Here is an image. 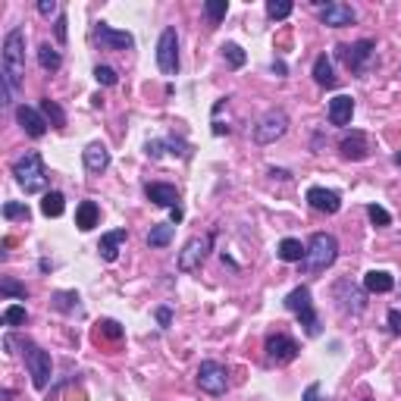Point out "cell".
Listing matches in <instances>:
<instances>
[{"label":"cell","mask_w":401,"mask_h":401,"mask_svg":"<svg viewBox=\"0 0 401 401\" xmlns=\"http://www.w3.org/2000/svg\"><path fill=\"white\" fill-rule=\"evenodd\" d=\"M26 78V28L13 26L4 38V57H0V104L10 107L16 91Z\"/></svg>","instance_id":"6da1fadb"},{"label":"cell","mask_w":401,"mask_h":401,"mask_svg":"<svg viewBox=\"0 0 401 401\" xmlns=\"http://www.w3.org/2000/svg\"><path fill=\"white\" fill-rule=\"evenodd\" d=\"M13 179L26 194H47L51 176H47L44 157L38 151H26L22 157H16L13 160Z\"/></svg>","instance_id":"7a4b0ae2"},{"label":"cell","mask_w":401,"mask_h":401,"mask_svg":"<svg viewBox=\"0 0 401 401\" xmlns=\"http://www.w3.org/2000/svg\"><path fill=\"white\" fill-rule=\"evenodd\" d=\"M339 257V239L329 232H313L311 241H308V254L301 261V270L304 273H323L335 264Z\"/></svg>","instance_id":"3957f363"},{"label":"cell","mask_w":401,"mask_h":401,"mask_svg":"<svg viewBox=\"0 0 401 401\" xmlns=\"http://www.w3.org/2000/svg\"><path fill=\"white\" fill-rule=\"evenodd\" d=\"M286 308L298 317V323L304 326V333H308L311 339H317V335L323 333V326H320L317 311H313V298H311V288H308V286H298V288H292V292L286 295Z\"/></svg>","instance_id":"277c9868"},{"label":"cell","mask_w":401,"mask_h":401,"mask_svg":"<svg viewBox=\"0 0 401 401\" xmlns=\"http://www.w3.org/2000/svg\"><path fill=\"white\" fill-rule=\"evenodd\" d=\"M335 53H339V60L345 63V69L355 75H367L376 60V41L373 38H360L355 44H339L335 47Z\"/></svg>","instance_id":"5b68a950"},{"label":"cell","mask_w":401,"mask_h":401,"mask_svg":"<svg viewBox=\"0 0 401 401\" xmlns=\"http://www.w3.org/2000/svg\"><path fill=\"white\" fill-rule=\"evenodd\" d=\"M22 355H26V367H28V376H31V386H35L38 392H44L47 382H51V373H53L51 351H44L41 345H35L31 339H22Z\"/></svg>","instance_id":"8992f818"},{"label":"cell","mask_w":401,"mask_h":401,"mask_svg":"<svg viewBox=\"0 0 401 401\" xmlns=\"http://www.w3.org/2000/svg\"><path fill=\"white\" fill-rule=\"evenodd\" d=\"M288 132V113L282 107H273L254 125V145H273Z\"/></svg>","instance_id":"52a82bcc"},{"label":"cell","mask_w":401,"mask_h":401,"mask_svg":"<svg viewBox=\"0 0 401 401\" xmlns=\"http://www.w3.org/2000/svg\"><path fill=\"white\" fill-rule=\"evenodd\" d=\"M214 232H204V235H194V239L185 241V248L179 251V270L182 273H192L198 270V266L207 261V254L214 251Z\"/></svg>","instance_id":"ba28073f"},{"label":"cell","mask_w":401,"mask_h":401,"mask_svg":"<svg viewBox=\"0 0 401 401\" xmlns=\"http://www.w3.org/2000/svg\"><path fill=\"white\" fill-rule=\"evenodd\" d=\"M157 69H160L163 75L179 73V35L172 26L160 31V41H157Z\"/></svg>","instance_id":"9c48e42d"},{"label":"cell","mask_w":401,"mask_h":401,"mask_svg":"<svg viewBox=\"0 0 401 401\" xmlns=\"http://www.w3.org/2000/svg\"><path fill=\"white\" fill-rule=\"evenodd\" d=\"M264 351H266V364H276V367H286V364H292V360L298 358V342L292 339V335H286V333H273V335H266V342H264Z\"/></svg>","instance_id":"30bf717a"},{"label":"cell","mask_w":401,"mask_h":401,"mask_svg":"<svg viewBox=\"0 0 401 401\" xmlns=\"http://www.w3.org/2000/svg\"><path fill=\"white\" fill-rule=\"evenodd\" d=\"M198 386L201 392H207V395H226V389H229V373H226V367L219 364V360H201L198 367Z\"/></svg>","instance_id":"8fae6325"},{"label":"cell","mask_w":401,"mask_h":401,"mask_svg":"<svg viewBox=\"0 0 401 401\" xmlns=\"http://www.w3.org/2000/svg\"><path fill=\"white\" fill-rule=\"evenodd\" d=\"M333 301H339V308L345 313H364L367 292H364V288H358L351 279H339L333 286Z\"/></svg>","instance_id":"7c38bea8"},{"label":"cell","mask_w":401,"mask_h":401,"mask_svg":"<svg viewBox=\"0 0 401 401\" xmlns=\"http://www.w3.org/2000/svg\"><path fill=\"white\" fill-rule=\"evenodd\" d=\"M91 38L100 51H132V47H135V38H132L129 31H120V28L107 26V22H98Z\"/></svg>","instance_id":"4fadbf2b"},{"label":"cell","mask_w":401,"mask_h":401,"mask_svg":"<svg viewBox=\"0 0 401 401\" xmlns=\"http://www.w3.org/2000/svg\"><path fill=\"white\" fill-rule=\"evenodd\" d=\"M16 123H19V129L26 132L28 138H44L47 135V120H44L41 110H35V107L16 104Z\"/></svg>","instance_id":"5bb4252c"},{"label":"cell","mask_w":401,"mask_h":401,"mask_svg":"<svg viewBox=\"0 0 401 401\" xmlns=\"http://www.w3.org/2000/svg\"><path fill=\"white\" fill-rule=\"evenodd\" d=\"M308 204L317 214H339L342 210V194L333 192V188H323V185H311L308 188Z\"/></svg>","instance_id":"9a60e30c"},{"label":"cell","mask_w":401,"mask_h":401,"mask_svg":"<svg viewBox=\"0 0 401 401\" xmlns=\"http://www.w3.org/2000/svg\"><path fill=\"white\" fill-rule=\"evenodd\" d=\"M320 22L329 26V28H345V26H355L358 13L351 10V4H339V0H333V4L320 6Z\"/></svg>","instance_id":"2e32d148"},{"label":"cell","mask_w":401,"mask_h":401,"mask_svg":"<svg viewBox=\"0 0 401 401\" xmlns=\"http://www.w3.org/2000/svg\"><path fill=\"white\" fill-rule=\"evenodd\" d=\"M339 151H342L345 160H367V157H370V138H367L360 129H351L342 135Z\"/></svg>","instance_id":"e0dca14e"},{"label":"cell","mask_w":401,"mask_h":401,"mask_svg":"<svg viewBox=\"0 0 401 401\" xmlns=\"http://www.w3.org/2000/svg\"><path fill=\"white\" fill-rule=\"evenodd\" d=\"M145 194H147V201L157 204V207H167V210L179 207V188L170 185V182H147Z\"/></svg>","instance_id":"ac0fdd59"},{"label":"cell","mask_w":401,"mask_h":401,"mask_svg":"<svg viewBox=\"0 0 401 401\" xmlns=\"http://www.w3.org/2000/svg\"><path fill=\"white\" fill-rule=\"evenodd\" d=\"M145 151H147V157H151V160H157V157H163V151L179 154V157H192V147H188L182 138H176V135H167V138H154V141H147Z\"/></svg>","instance_id":"d6986e66"},{"label":"cell","mask_w":401,"mask_h":401,"mask_svg":"<svg viewBox=\"0 0 401 401\" xmlns=\"http://www.w3.org/2000/svg\"><path fill=\"white\" fill-rule=\"evenodd\" d=\"M129 241V229H113V232H104L100 235V245H98V254L104 264H113L120 257V245Z\"/></svg>","instance_id":"ffe728a7"},{"label":"cell","mask_w":401,"mask_h":401,"mask_svg":"<svg viewBox=\"0 0 401 401\" xmlns=\"http://www.w3.org/2000/svg\"><path fill=\"white\" fill-rule=\"evenodd\" d=\"M326 116L333 125H348L351 116H355V98H351V94H335V98L329 100Z\"/></svg>","instance_id":"44dd1931"},{"label":"cell","mask_w":401,"mask_h":401,"mask_svg":"<svg viewBox=\"0 0 401 401\" xmlns=\"http://www.w3.org/2000/svg\"><path fill=\"white\" fill-rule=\"evenodd\" d=\"M51 308L66 313V317H85V308H82L78 292H53L51 295Z\"/></svg>","instance_id":"7402d4cb"},{"label":"cell","mask_w":401,"mask_h":401,"mask_svg":"<svg viewBox=\"0 0 401 401\" xmlns=\"http://www.w3.org/2000/svg\"><path fill=\"white\" fill-rule=\"evenodd\" d=\"M82 160H85V170L88 172H104L110 167V151L100 141H94V145H88L82 151Z\"/></svg>","instance_id":"603a6c76"},{"label":"cell","mask_w":401,"mask_h":401,"mask_svg":"<svg viewBox=\"0 0 401 401\" xmlns=\"http://www.w3.org/2000/svg\"><path fill=\"white\" fill-rule=\"evenodd\" d=\"M395 288V279H392V273L386 270H370V273H364V292H370V295H386Z\"/></svg>","instance_id":"cb8c5ba5"},{"label":"cell","mask_w":401,"mask_h":401,"mask_svg":"<svg viewBox=\"0 0 401 401\" xmlns=\"http://www.w3.org/2000/svg\"><path fill=\"white\" fill-rule=\"evenodd\" d=\"M98 219H100V207L94 201H82L75 207V226L82 232H91L94 226H98Z\"/></svg>","instance_id":"d4e9b609"},{"label":"cell","mask_w":401,"mask_h":401,"mask_svg":"<svg viewBox=\"0 0 401 401\" xmlns=\"http://www.w3.org/2000/svg\"><path fill=\"white\" fill-rule=\"evenodd\" d=\"M276 254H279V261H286V264H301L304 254H308V245H301V239H282Z\"/></svg>","instance_id":"484cf974"},{"label":"cell","mask_w":401,"mask_h":401,"mask_svg":"<svg viewBox=\"0 0 401 401\" xmlns=\"http://www.w3.org/2000/svg\"><path fill=\"white\" fill-rule=\"evenodd\" d=\"M313 82H317L320 88H335V75H333V60H329L326 53H320V57L313 60Z\"/></svg>","instance_id":"4316f807"},{"label":"cell","mask_w":401,"mask_h":401,"mask_svg":"<svg viewBox=\"0 0 401 401\" xmlns=\"http://www.w3.org/2000/svg\"><path fill=\"white\" fill-rule=\"evenodd\" d=\"M172 235H176V226L172 223H157V226H151V232H147V245L151 248H167L172 241Z\"/></svg>","instance_id":"83f0119b"},{"label":"cell","mask_w":401,"mask_h":401,"mask_svg":"<svg viewBox=\"0 0 401 401\" xmlns=\"http://www.w3.org/2000/svg\"><path fill=\"white\" fill-rule=\"evenodd\" d=\"M63 210H66V198H63V192H47L44 201H41V214L47 219H57V217H63Z\"/></svg>","instance_id":"f1b7e54d"},{"label":"cell","mask_w":401,"mask_h":401,"mask_svg":"<svg viewBox=\"0 0 401 401\" xmlns=\"http://www.w3.org/2000/svg\"><path fill=\"white\" fill-rule=\"evenodd\" d=\"M38 63H41L44 73H57V69L63 66V57H60L57 47H51V44L44 41L41 47H38Z\"/></svg>","instance_id":"f546056e"},{"label":"cell","mask_w":401,"mask_h":401,"mask_svg":"<svg viewBox=\"0 0 401 401\" xmlns=\"http://www.w3.org/2000/svg\"><path fill=\"white\" fill-rule=\"evenodd\" d=\"M41 113H44L47 123H53V129H63V125H66V113H63V107L57 104V100L44 98L41 100Z\"/></svg>","instance_id":"4dcf8cb0"},{"label":"cell","mask_w":401,"mask_h":401,"mask_svg":"<svg viewBox=\"0 0 401 401\" xmlns=\"http://www.w3.org/2000/svg\"><path fill=\"white\" fill-rule=\"evenodd\" d=\"M223 57H226V63H229V69H241L248 63V53L241 51L235 41H226L223 44Z\"/></svg>","instance_id":"1f68e13d"},{"label":"cell","mask_w":401,"mask_h":401,"mask_svg":"<svg viewBox=\"0 0 401 401\" xmlns=\"http://www.w3.org/2000/svg\"><path fill=\"white\" fill-rule=\"evenodd\" d=\"M292 10H295V4L292 0H266V16H270V19H288V16H292Z\"/></svg>","instance_id":"d6a6232c"},{"label":"cell","mask_w":401,"mask_h":401,"mask_svg":"<svg viewBox=\"0 0 401 401\" xmlns=\"http://www.w3.org/2000/svg\"><path fill=\"white\" fill-rule=\"evenodd\" d=\"M0 295H4V298H22V301H26V298H28V288L22 286V282L4 276V279H0Z\"/></svg>","instance_id":"836d02e7"},{"label":"cell","mask_w":401,"mask_h":401,"mask_svg":"<svg viewBox=\"0 0 401 401\" xmlns=\"http://www.w3.org/2000/svg\"><path fill=\"white\" fill-rule=\"evenodd\" d=\"M28 323V311L22 304H10L4 311V326H26Z\"/></svg>","instance_id":"e575fe53"},{"label":"cell","mask_w":401,"mask_h":401,"mask_svg":"<svg viewBox=\"0 0 401 401\" xmlns=\"http://www.w3.org/2000/svg\"><path fill=\"white\" fill-rule=\"evenodd\" d=\"M367 217H370V223L376 226V229H386V226H392V214L386 207H380V204H367Z\"/></svg>","instance_id":"d590c367"},{"label":"cell","mask_w":401,"mask_h":401,"mask_svg":"<svg viewBox=\"0 0 401 401\" xmlns=\"http://www.w3.org/2000/svg\"><path fill=\"white\" fill-rule=\"evenodd\" d=\"M204 13H207V19L214 22H223V16L229 13V0H207V4H204Z\"/></svg>","instance_id":"8d00e7d4"},{"label":"cell","mask_w":401,"mask_h":401,"mask_svg":"<svg viewBox=\"0 0 401 401\" xmlns=\"http://www.w3.org/2000/svg\"><path fill=\"white\" fill-rule=\"evenodd\" d=\"M31 217V210H28V204H22V201H6L4 204V219H28Z\"/></svg>","instance_id":"74e56055"},{"label":"cell","mask_w":401,"mask_h":401,"mask_svg":"<svg viewBox=\"0 0 401 401\" xmlns=\"http://www.w3.org/2000/svg\"><path fill=\"white\" fill-rule=\"evenodd\" d=\"M94 78H98V85H104V88H113L116 82H120V75H116L113 66H94Z\"/></svg>","instance_id":"f35d334b"},{"label":"cell","mask_w":401,"mask_h":401,"mask_svg":"<svg viewBox=\"0 0 401 401\" xmlns=\"http://www.w3.org/2000/svg\"><path fill=\"white\" fill-rule=\"evenodd\" d=\"M100 335H107V339H123V326L116 323V320H100Z\"/></svg>","instance_id":"ab89813d"},{"label":"cell","mask_w":401,"mask_h":401,"mask_svg":"<svg viewBox=\"0 0 401 401\" xmlns=\"http://www.w3.org/2000/svg\"><path fill=\"white\" fill-rule=\"evenodd\" d=\"M66 26H69L66 13H60V16H57V22H53V35H57V44H60V47L66 44Z\"/></svg>","instance_id":"60d3db41"},{"label":"cell","mask_w":401,"mask_h":401,"mask_svg":"<svg viewBox=\"0 0 401 401\" xmlns=\"http://www.w3.org/2000/svg\"><path fill=\"white\" fill-rule=\"evenodd\" d=\"M301 401H326V398H323V386H320V382H311V386L304 389Z\"/></svg>","instance_id":"b9f144b4"},{"label":"cell","mask_w":401,"mask_h":401,"mask_svg":"<svg viewBox=\"0 0 401 401\" xmlns=\"http://www.w3.org/2000/svg\"><path fill=\"white\" fill-rule=\"evenodd\" d=\"M38 13H41V16H47V19H51V16H60L57 0H41V4H38Z\"/></svg>","instance_id":"7bdbcfd3"},{"label":"cell","mask_w":401,"mask_h":401,"mask_svg":"<svg viewBox=\"0 0 401 401\" xmlns=\"http://www.w3.org/2000/svg\"><path fill=\"white\" fill-rule=\"evenodd\" d=\"M154 317H157V323H160V329H170L172 326V311L170 308H157Z\"/></svg>","instance_id":"ee69618b"},{"label":"cell","mask_w":401,"mask_h":401,"mask_svg":"<svg viewBox=\"0 0 401 401\" xmlns=\"http://www.w3.org/2000/svg\"><path fill=\"white\" fill-rule=\"evenodd\" d=\"M386 320H389V329H392V333L401 335V311H398V308H392Z\"/></svg>","instance_id":"f6af8a7d"},{"label":"cell","mask_w":401,"mask_h":401,"mask_svg":"<svg viewBox=\"0 0 401 401\" xmlns=\"http://www.w3.org/2000/svg\"><path fill=\"white\" fill-rule=\"evenodd\" d=\"M182 217H185V214H182V207L170 210V223H172V226H176V223H182Z\"/></svg>","instance_id":"bcb514c9"},{"label":"cell","mask_w":401,"mask_h":401,"mask_svg":"<svg viewBox=\"0 0 401 401\" xmlns=\"http://www.w3.org/2000/svg\"><path fill=\"white\" fill-rule=\"evenodd\" d=\"M214 135H229V125H223V123L214 120Z\"/></svg>","instance_id":"7dc6e473"},{"label":"cell","mask_w":401,"mask_h":401,"mask_svg":"<svg viewBox=\"0 0 401 401\" xmlns=\"http://www.w3.org/2000/svg\"><path fill=\"white\" fill-rule=\"evenodd\" d=\"M273 73H276V75H286V63H282V60H273Z\"/></svg>","instance_id":"c3c4849f"},{"label":"cell","mask_w":401,"mask_h":401,"mask_svg":"<svg viewBox=\"0 0 401 401\" xmlns=\"http://www.w3.org/2000/svg\"><path fill=\"white\" fill-rule=\"evenodd\" d=\"M270 176H276V179H288V172H286V170H270Z\"/></svg>","instance_id":"681fc988"},{"label":"cell","mask_w":401,"mask_h":401,"mask_svg":"<svg viewBox=\"0 0 401 401\" xmlns=\"http://www.w3.org/2000/svg\"><path fill=\"white\" fill-rule=\"evenodd\" d=\"M38 266H41V273H51V270H53V264H51V261H41Z\"/></svg>","instance_id":"f907efd6"},{"label":"cell","mask_w":401,"mask_h":401,"mask_svg":"<svg viewBox=\"0 0 401 401\" xmlns=\"http://www.w3.org/2000/svg\"><path fill=\"white\" fill-rule=\"evenodd\" d=\"M392 163H395V167H401V151H395V157H392Z\"/></svg>","instance_id":"816d5d0a"},{"label":"cell","mask_w":401,"mask_h":401,"mask_svg":"<svg viewBox=\"0 0 401 401\" xmlns=\"http://www.w3.org/2000/svg\"><path fill=\"white\" fill-rule=\"evenodd\" d=\"M367 401H370V398H367Z\"/></svg>","instance_id":"f5cc1de1"}]
</instances>
